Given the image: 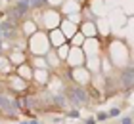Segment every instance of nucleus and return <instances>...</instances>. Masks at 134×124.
<instances>
[{"mask_svg": "<svg viewBox=\"0 0 134 124\" xmlns=\"http://www.w3.org/2000/svg\"><path fill=\"white\" fill-rule=\"evenodd\" d=\"M73 99H75V101H86V96H84L82 90H75L73 92Z\"/></svg>", "mask_w": 134, "mask_h": 124, "instance_id": "2", "label": "nucleus"}, {"mask_svg": "<svg viewBox=\"0 0 134 124\" xmlns=\"http://www.w3.org/2000/svg\"><path fill=\"white\" fill-rule=\"evenodd\" d=\"M123 82H125L126 86L134 82V71H132V69H126V73L123 74Z\"/></svg>", "mask_w": 134, "mask_h": 124, "instance_id": "1", "label": "nucleus"}, {"mask_svg": "<svg viewBox=\"0 0 134 124\" xmlns=\"http://www.w3.org/2000/svg\"><path fill=\"white\" fill-rule=\"evenodd\" d=\"M0 105H4V107H8V101H6L4 97H0Z\"/></svg>", "mask_w": 134, "mask_h": 124, "instance_id": "3", "label": "nucleus"}]
</instances>
